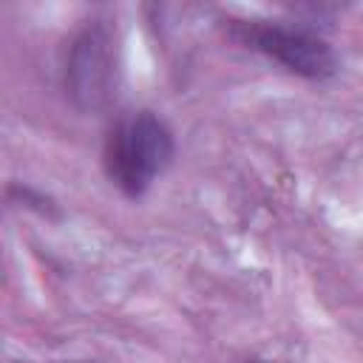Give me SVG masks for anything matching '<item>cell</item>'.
Wrapping results in <instances>:
<instances>
[{"instance_id":"6da1fadb","label":"cell","mask_w":363,"mask_h":363,"mask_svg":"<svg viewBox=\"0 0 363 363\" xmlns=\"http://www.w3.org/2000/svg\"><path fill=\"white\" fill-rule=\"evenodd\" d=\"M173 133L150 111L130 113L113 125L105 139L102 164L108 179L130 199H139L170 164Z\"/></svg>"},{"instance_id":"7a4b0ae2","label":"cell","mask_w":363,"mask_h":363,"mask_svg":"<svg viewBox=\"0 0 363 363\" xmlns=\"http://www.w3.org/2000/svg\"><path fill=\"white\" fill-rule=\"evenodd\" d=\"M227 23H230V34L241 45L275 60L278 65H284L286 71L303 79H329L337 71V57L332 45L309 28L286 26L278 20H255V17L250 20L230 17Z\"/></svg>"},{"instance_id":"3957f363","label":"cell","mask_w":363,"mask_h":363,"mask_svg":"<svg viewBox=\"0 0 363 363\" xmlns=\"http://www.w3.org/2000/svg\"><path fill=\"white\" fill-rule=\"evenodd\" d=\"M119 85V40L108 20H88L71 40L65 91L82 111H102Z\"/></svg>"},{"instance_id":"277c9868","label":"cell","mask_w":363,"mask_h":363,"mask_svg":"<svg viewBox=\"0 0 363 363\" xmlns=\"http://www.w3.org/2000/svg\"><path fill=\"white\" fill-rule=\"evenodd\" d=\"M247 363H261V360H247Z\"/></svg>"}]
</instances>
